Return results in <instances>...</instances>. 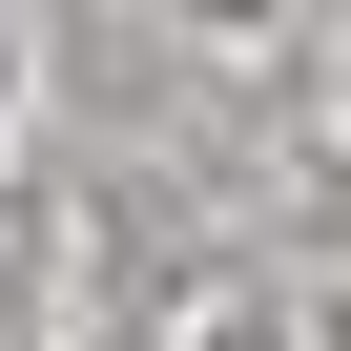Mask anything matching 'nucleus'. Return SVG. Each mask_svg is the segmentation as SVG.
<instances>
[]
</instances>
